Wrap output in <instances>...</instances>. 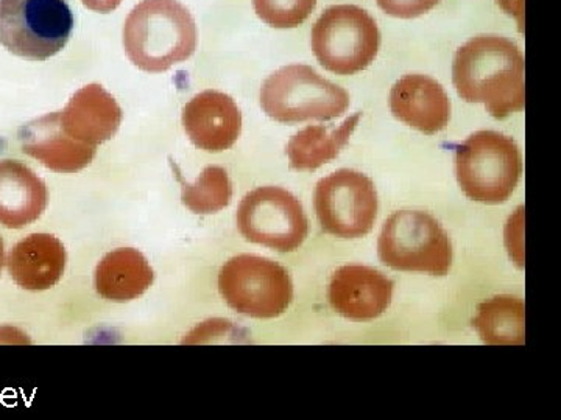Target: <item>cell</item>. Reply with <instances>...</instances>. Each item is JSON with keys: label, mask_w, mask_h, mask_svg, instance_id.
<instances>
[{"label": "cell", "mask_w": 561, "mask_h": 420, "mask_svg": "<svg viewBox=\"0 0 561 420\" xmlns=\"http://www.w3.org/2000/svg\"><path fill=\"white\" fill-rule=\"evenodd\" d=\"M453 81L465 102L483 103L494 119L526 106L522 50L502 36L479 35L463 44L454 57Z\"/></svg>", "instance_id": "6da1fadb"}, {"label": "cell", "mask_w": 561, "mask_h": 420, "mask_svg": "<svg viewBox=\"0 0 561 420\" xmlns=\"http://www.w3.org/2000/svg\"><path fill=\"white\" fill-rule=\"evenodd\" d=\"M124 49L144 72H165L194 55L197 25L179 0H142L125 21Z\"/></svg>", "instance_id": "7a4b0ae2"}, {"label": "cell", "mask_w": 561, "mask_h": 420, "mask_svg": "<svg viewBox=\"0 0 561 420\" xmlns=\"http://www.w3.org/2000/svg\"><path fill=\"white\" fill-rule=\"evenodd\" d=\"M261 106L279 124L334 120L350 108L348 92L306 65L284 66L261 88Z\"/></svg>", "instance_id": "3957f363"}, {"label": "cell", "mask_w": 561, "mask_h": 420, "mask_svg": "<svg viewBox=\"0 0 561 420\" xmlns=\"http://www.w3.org/2000/svg\"><path fill=\"white\" fill-rule=\"evenodd\" d=\"M456 173L460 189L472 201L500 205L522 179V151L508 136L478 131L457 147Z\"/></svg>", "instance_id": "277c9868"}, {"label": "cell", "mask_w": 561, "mask_h": 420, "mask_svg": "<svg viewBox=\"0 0 561 420\" xmlns=\"http://www.w3.org/2000/svg\"><path fill=\"white\" fill-rule=\"evenodd\" d=\"M73 14L66 0H0V44L28 61H46L65 49Z\"/></svg>", "instance_id": "5b68a950"}, {"label": "cell", "mask_w": 561, "mask_h": 420, "mask_svg": "<svg viewBox=\"0 0 561 420\" xmlns=\"http://www.w3.org/2000/svg\"><path fill=\"white\" fill-rule=\"evenodd\" d=\"M379 259L397 271L446 276L451 270L453 245L440 223L421 210H400L383 223Z\"/></svg>", "instance_id": "8992f818"}, {"label": "cell", "mask_w": 561, "mask_h": 420, "mask_svg": "<svg viewBox=\"0 0 561 420\" xmlns=\"http://www.w3.org/2000/svg\"><path fill=\"white\" fill-rule=\"evenodd\" d=\"M311 44L317 60L337 75H354L375 61L381 33L370 13L356 5H334L313 24Z\"/></svg>", "instance_id": "52a82bcc"}, {"label": "cell", "mask_w": 561, "mask_h": 420, "mask_svg": "<svg viewBox=\"0 0 561 420\" xmlns=\"http://www.w3.org/2000/svg\"><path fill=\"white\" fill-rule=\"evenodd\" d=\"M225 302L241 315L256 319L278 318L294 300V285L286 268L265 257H232L219 275Z\"/></svg>", "instance_id": "ba28073f"}, {"label": "cell", "mask_w": 561, "mask_h": 420, "mask_svg": "<svg viewBox=\"0 0 561 420\" xmlns=\"http://www.w3.org/2000/svg\"><path fill=\"white\" fill-rule=\"evenodd\" d=\"M238 226L247 241L278 253L300 248L309 232L300 200L280 187H260L245 195L238 210Z\"/></svg>", "instance_id": "9c48e42d"}, {"label": "cell", "mask_w": 561, "mask_h": 420, "mask_svg": "<svg viewBox=\"0 0 561 420\" xmlns=\"http://www.w3.org/2000/svg\"><path fill=\"white\" fill-rule=\"evenodd\" d=\"M313 206L321 230L339 238H359L373 230L378 194L364 173L342 168L319 180Z\"/></svg>", "instance_id": "30bf717a"}, {"label": "cell", "mask_w": 561, "mask_h": 420, "mask_svg": "<svg viewBox=\"0 0 561 420\" xmlns=\"http://www.w3.org/2000/svg\"><path fill=\"white\" fill-rule=\"evenodd\" d=\"M183 127L197 149L208 153L230 150L242 132V113L230 95L205 91L183 109Z\"/></svg>", "instance_id": "8fae6325"}, {"label": "cell", "mask_w": 561, "mask_h": 420, "mask_svg": "<svg viewBox=\"0 0 561 420\" xmlns=\"http://www.w3.org/2000/svg\"><path fill=\"white\" fill-rule=\"evenodd\" d=\"M393 282L381 271L364 265H346L332 275L330 302L343 318L371 320L390 307Z\"/></svg>", "instance_id": "7c38bea8"}, {"label": "cell", "mask_w": 561, "mask_h": 420, "mask_svg": "<svg viewBox=\"0 0 561 420\" xmlns=\"http://www.w3.org/2000/svg\"><path fill=\"white\" fill-rule=\"evenodd\" d=\"M390 108L402 124L424 135H437L451 119V102L437 80L421 73L402 77L390 91Z\"/></svg>", "instance_id": "4fadbf2b"}, {"label": "cell", "mask_w": 561, "mask_h": 420, "mask_svg": "<svg viewBox=\"0 0 561 420\" xmlns=\"http://www.w3.org/2000/svg\"><path fill=\"white\" fill-rule=\"evenodd\" d=\"M60 124L70 139L98 149L119 131L122 109L108 91L92 83L77 91L60 110Z\"/></svg>", "instance_id": "5bb4252c"}, {"label": "cell", "mask_w": 561, "mask_h": 420, "mask_svg": "<svg viewBox=\"0 0 561 420\" xmlns=\"http://www.w3.org/2000/svg\"><path fill=\"white\" fill-rule=\"evenodd\" d=\"M21 149L57 173H77L87 168L95 158V147L70 139L62 131L60 113L47 114L25 125L20 131Z\"/></svg>", "instance_id": "9a60e30c"}, {"label": "cell", "mask_w": 561, "mask_h": 420, "mask_svg": "<svg viewBox=\"0 0 561 420\" xmlns=\"http://www.w3.org/2000/svg\"><path fill=\"white\" fill-rule=\"evenodd\" d=\"M46 184L20 161H0V224L22 230L35 223L47 208Z\"/></svg>", "instance_id": "2e32d148"}, {"label": "cell", "mask_w": 561, "mask_h": 420, "mask_svg": "<svg viewBox=\"0 0 561 420\" xmlns=\"http://www.w3.org/2000/svg\"><path fill=\"white\" fill-rule=\"evenodd\" d=\"M9 272L21 289L49 290L65 275L66 249L50 234H32L14 245L9 256Z\"/></svg>", "instance_id": "e0dca14e"}, {"label": "cell", "mask_w": 561, "mask_h": 420, "mask_svg": "<svg viewBox=\"0 0 561 420\" xmlns=\"http://www.w3.org/2000/svg\"><path fill=\"white\" fill-rule=\"evenodd\" d=\"M153 279L149 261L133 248L106 254L95 268V290L103 300L119 304L138 300L150 289Z\"/></svg>", "instance_id": "ac0fdd59"}, {"label": "cell", "mask_w": 561, "mask_h": 420, "mask_svg": "<svg viewBox=\"0 0 561 420\" xmlns=\"http://www.w3.org/2000/svg\"><path fill=\"white\" fill-rule=\"evenodd\" d=\"M360 116V113L354 114L339 127L311 125L291 136L286 150L291 171L316 172L321 165L334 161L348 143Z\"/></svg>", "instance_id": "d6986e66"}, {"label": "cell", "mask_w": 561, "mask_h": 420, "mask_svg": "<svg viewBox=\"0 0 561 420\" xmlns=\"http://www.w3.org/2000/svg\"><path fill=\"white\" fill-rule=\"evenodd\" d=\"M472 326L482 341L493 346L523 345L526 341V307L519 298L496 296L478 307Z\"/></svg>", "instance_id": "ffe728a7"}, {"label": "cell", "mask_w": 561, "mask_h": 420, "mask_svg": "<svg viewBox=\"0 0 561 420\" xmlns=\"http://www.w3.org/2000/svg\"><path fill=\"white\" fill-rule=\"evenodd\" d=\"M232 198V184L227 171L217 165H209L194 184H184V206L194 213L209 215L220 212L230 205Z\"/></svg>", "instance_id": "44dd1931"}, {"label": "cell", "mask_w": 561, "mask_h": 420, "mask_svg": "<svg viewBox=\"0 0 561 420\" xmlns=\"http://www.w3.org/2000/svg\"><path fill=\"white\" fill-rule=\"evenodd\" d=\"M257 18L273 28H297L316 10L317 0H253Z\"/></svg>", "instance_id": "7402d4cb"}, {"label": "cell", "mask_w": 561, "mask_h": 420, "mask_svg": "<svg viewBox=\"0 0 561 420\" xmlns=\"http://www.w3.org/2000/svg\"><path fill=\"white\" fill-rule=\"evenodd\" d=\"M440 2L442 0H378V5L390 16L413 20L423 16Z\"/></svg>", "instance_id": "603a6c76"}, {"label": "cell", "mask_w": 561, "mask_h": 420, "mask_svg": "<svg viewBox=\"0 0 561 420\" xmlns=\"http://www.w3.org/2000/svg\"><path fill=\"white\" fill-rule=\"evenodd\" d=\"M88 10L95 11V13H113L114 10L119 9L122 0H81Z\"/></svg>", "instance_id": "cb8c5ba5"}, {"label": "cell", "mask_w": 561, "mask_h": 420, "mask_svg": "<svg viewBox=\"0 0 561 420\" xmlns=\"http://www.w3.org/2000/svg\"><path fill=\"white\" fill-rule=\"evenodd\" d=\"M497 3L518 20L519 28L523 31L524 0H497Z\"/></svg>", "instance_id": "d4e9b609"}, {"label": "cell", "mask_w": 561, "mask_h": 420, "mask_svg": "<svg viewBox=\"0 0 561 420\" xmlns=\"http://www.w3.org/2000/svg\"><path fill=\"white\" fill-rule=\"evenodd\" d=\"M3 261H5V248H3V241L0 238V271H2Z\"/></svg>", "instance_id": "484cf974"}]
</instances>
